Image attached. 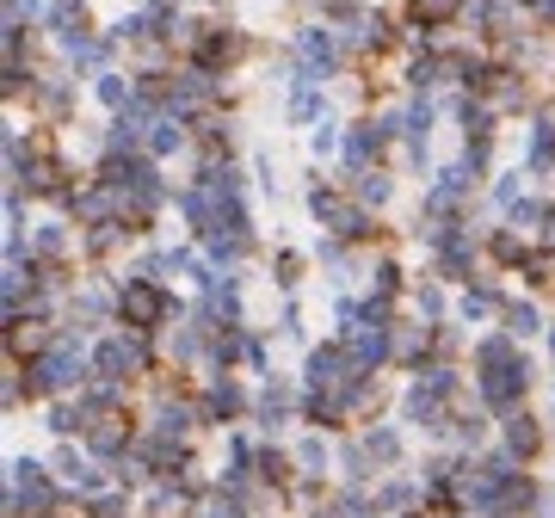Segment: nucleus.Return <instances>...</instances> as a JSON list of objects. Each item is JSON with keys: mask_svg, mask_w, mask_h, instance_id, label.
<instances>
[{"mask_svg": "<svg viewBox=\"0 0 555 518\" xmlns=\"http://www.w3.org/2000/svg\"><path fill=\"white\" fill-rule=\"evenodd\" d=\"M481 370H488V383H481V389H488V401H512V383H525V370H512V352H506V340H488V346H481Z\"/></svg>", "mask_w": 555, "mask_h": 518, "instance_id": "f257e3e1", "label": "nucleus"}, {"mask_svg": "<svg viewBox=\"0 0 555 518\" xmlns=\"http://www.w3.org/2000/svg\"><path fill=\"white\" fill-rule=\"evenodd\" d=\"M512 451H537V432H531V420H512Z\"/></svg>", "mask_w": 555, "mask_h": 518, "instance_id": "7ed1b4c3", "label": "nucleus"}, {"mask_svg": "<svg viewBox=\"0 0 555 518\" xmlns=\"http://www.w3.org/2000/svg\"><path fill=\"white\" fill-rule=\"evenodd\" d=\"M161 309H167V303H161V290H155V284H130V290H124V315H130L136 327H155V321H161Z\"/></svg>", "mask_w": 555, "mask_h": 518, "instance_id": "f03ea898", "label": "nucleus"}, {"mask_svg": "<svg viewBox=\"0 0 555 518\" xmlns=\"http://www.w3.org/2000/svg\"><path fill=\"white\" fill-rule=\"evenodd\" d=\"M451 7H457V0H414V13H420V19H444Z\"/></svg>", "mask_w": 555, "mask_h": 518, "instance_id": "20e7f679", "label": "nucleus"}]
</instances>
